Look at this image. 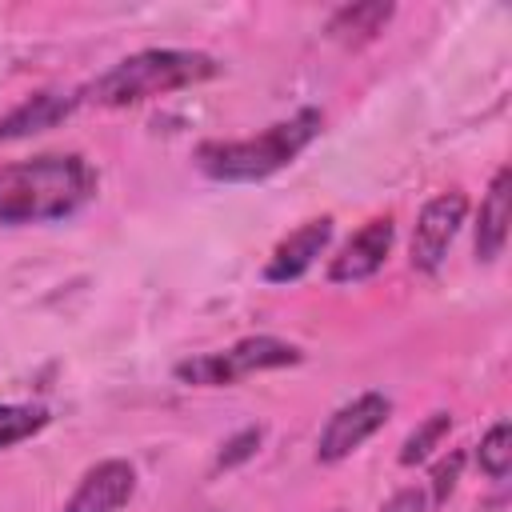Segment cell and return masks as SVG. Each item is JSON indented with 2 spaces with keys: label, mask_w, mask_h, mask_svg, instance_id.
I'll return each instance as SVG.
<instances>
[{
  "label": "cell",
  "mask_w": 512,
  "mask_h": 512,
  "mask_svg": "<svg viewBox=\"0 0 512 512\" xmlns=\"http://www.w3.org/2000/svg\"><path fill=\"white\" fill-rule=\"evenodd\" d=\"M96 196V172L76 152H44L0 164V224H48Z\"/></svg>",
  "instance_id": "1"
},
{
  "label": "cell",
  "mask_w": 512,
  "mask_h": 512,
  "mask_svg": "<svg viewBox=\"0 0 512 512\" xmlns=\"http://www.w3.org/2000/svg\"><path fill=\"white\" fill-rule=\"evenodd\" d=\"M324 128V116L316 108H300L296 116L264 128L260 136L248 140H204L196 148V168L212 180L224 184H248V180H264L272 172H280L284 164H292Z\"/></svg>",
  "instance_id": "2"
},
{
  "label": "cell",
  "mask_w": 512,
  "mask_h": 512,
  "mask_svg": "<svg viewBox=\"0 0 512 512\" xmlns=\"http://www.w3.org/2000/svg\"><path fill=\"white\" fill-rule=\"evenodd\" d=\"M216 72H220V64L196 48H144V52H132L120 64H112L88 88H80V100H92L104 108H124V104H140L148 96L192 88L200 80H212Z\"/></svg>",
  "instance_id": "3"
},
{
  "label": "cell",
  "mask_w": 512,
  "mask_h": 512,
  "mask_svg": "<svg viewBox=\"0 0 512 512\" xmlns=\"http://www.w3.org/2000/svg\"><path fill=\"white\" fill-rule=\"evenodd\" d=\"M300 364V348L276 336H244L224 352H204L192 360L176 364V380L184 384H204V388H224L236 384L252 372H268V368H288Z\"/></svg>",
  "instance_id": "4"
},
{
  "label": "cell",
  "mask_w": 512,
  "mask_h": 512,
  "mask_svg": "<svg viewBox=\"0 0 512 512\" xmlns=\"http://www.w3.org/2000/svg\"><path fill=\"white\" fill-rule=\"evenodd\" d=\"M388 416H392V400L380 396V392H364V396H356L352 404L336 408V412L328 416L320 440H316V460L336 464V460L352 456L372 432L384 428Z\"/></svg>",
  "instance_id": "5"
},
{
  "label": "cell",
  "mask_w": 512,
  "mask_h": 512,
  "mask_svg": "<svg viewBox=\"0 0 512 512\" xmlns=\"http://www.w3.org/2000/svg\"><path fill=\"white\" fill-rule=\"evenodd\" d=\"M464 212H468V196L464 192H440L424 204L420 220H416V232H412V268L416 272H436L448 244L456 240L460 224H464Z\"/></svg>",
  "instance_id": "6"
},
{
  "label": "cell",
  "mask_w": 512,
  "mask_h": 512,
  "mask_svg": "<svg viewBox=\"0 0 512 512\" xmlns=\"http://www.w3.org/2000/svg\"><path fill=\"white\" fill-rule=\"evenodd\" d=\"M392 216H376L368 220L328 264V280L332 284H360L368 276H376L388 260V248H392Z\"/></svg>",
  "instance_id": "7"
},
{
  "label": "cell",
  "mask_w": 512,
  "mask_h": 512,
  "mask_svg": "<svg viewBox=\"0 0 512 512\" xmlns=\"http://www.w3.org/2000/svg\"><path fill=\"white\" fill-rule=\"evenodd\" d=\"M132 496H136V468L128 460H100L80 476L64 512H120Z\"/></svg>",
  "instance_id": "8"
},
{
  "label": "cell",
  "mask_w": 512,
  "mask_h": 512,
  "mask_svg": "<svg viewBox=\"0 0 512 512\" xmlns=\"http://www.w3.org/2000/svg\"><path fill=\"white\" fill-rule=\"evenodd\" d=\"M328 240H332V216H316V220L300 224V228L288 232V236L276 244V252L268 256L264 280H268V284H288V280L304 276V272L316 264V256L328 248Z\"/></svg>",
  "instance_id": "9"
},
{
  "label": "cell",
  "mask_w": 512,
  "mask_h": 512,
  "mask_svg": "<svg viewBox=\"0 0 512 512\" xmlns=\"http://www.w3.org/2000/svg\"><path fill=\"white\" fill-rule=\"evenodd\" d=\"M76 104H80V92H60V88L36 92L24 104H16L8 116H0V140H20V136H32V132H48L60 120H68L76 112Z\"/></svg>",
  "instance_id": "10"
},
{
  "label": "cell",
  "mask_w": 512,
  "mask_h": 512,
  "mask_svg": "<svg viewBox=\"0 0 512 512\" xmlns=\"http://www.w3.org/2000/svg\"><path fill=\"white\" fill-rule=\"evenodd\" d=\"M508 220H512V172L500 168L492 176L488 196L480 200V216H476V260L492 264L504 244H508Z\"/></svg>",
  "instance_id": "11"
},
{
  "label": "cell",
  "mask_w": 512,
  "mask_h": 512,
  "mask_svg": "<svg viewBox=\"0 0 512 512\" xmlns=\"http://www.w3.org/2000/svg\"><path fill=\"white\" fill-rule=\"evenodd\" d=\"M388 20H392V4H380V0H372V4H348V8H340L328 20V36L340 40V44H364Z\"/></svg>",
  "instance_id": "12"
},
{
  "label": "cell",
  "mask_w": 512,
  "mask_h": 512,
  "mask_svg": "<svg viewBox=\"0 0 512 512\" xmlns=\"http://www.w3.org/2000/svg\"><path fill=\"white\" fill-rule=\"evenodd\" d=\"M48 408L44 404H0V448H12L40 428H48Z\"/></svg>",
  "instance_id": "13"
},
{
  "label": "cell",
  "mask_w": 512,
  "mask_h": 512,
  "mask_svg": "<svg viewBox=\"0 0 512 512\" xmlns=\"http://www.w3.org/2000/svg\"><path fill=\"white\" fill-rule=\"evenodd\" d=\"M448 428H452V416L448 412H432L420 428H412L408 432V440H404V448H400V464H420V460H428L432 456V448L448 436Z\"/></svg>",
  "instance_id": "14"
},
{
  "label": "cell",
  "mask_w": 512,
  "mask_h": 512,
  "mask_svg": "<svg viewBox=\"0 0 512 512\" xmlns=\"http://www.w3.org/2000/svg\"><path fill=\"white\" fill-rule=\"evenodd\" d=\"M480 468L492 476V480H504L512 472V424L500 420L488 428V436L480 440V452H476Z\"/></svg>",
  "instance_id": "15"
},
{
  "label": "cell",
  "mask_w": 512,
  "mask_h": 512,
  "mask_svg": "<svg viewBox=\"0 0 512 512\" xmlns=\"http://www.w3.org/2000/svg\"><path fill=\"white\" fill-rule=\"evenodd\" d=\"M260 436H264L260 428H244V432H236V436H232V440L220 448L216 464H220V468H236V464H244V460H248V456L260 448Z\"/></svg>",
  "instance_id": "16"
},
{
  "label": "cell",
  "mask_w": 512,
  "mask_h": 512,
  "mask_svg": "<svg viewBox=\"0 0 512 512\" xmlns=\"http://www.w3.org/2000/svg\"><path fill=\"white\" fill-rule=\"evenodd\" d=\"M460 468H464V452H452L448 460H440L432 468V496H436V504H444L452 496V488L460 480Z\"/></svg>",
  "instance_id": "17"
},
{
  "label": "cell",
  "mask_w": 512,
  "mask_h": 512,
  "mask_svg": "<svg viewBox=\"0 0 512 512\" xmlns=\"http://www.w3.org/2000/svg\"><path fill=\"white\" fill-rule=\"evenodd\" d=\"M380 512H428V496H424L420 488H404V492H396Z\"/></svg>",
  "instance_id": "18"
}]
</instances>
